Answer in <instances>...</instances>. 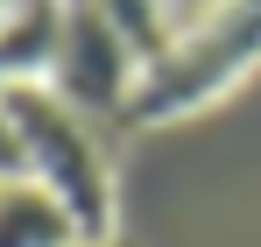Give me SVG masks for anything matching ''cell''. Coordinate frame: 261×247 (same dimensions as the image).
<instances>
[{
	"label": "cell",
	"instance_id": "obj_4",
	"mask_svg": "<svg viewBox=\"0 0 261 247\" xmlns=\"http://www.w3.org/2000/svg\"><path fill=\"white\" fill-rule=\"evenodd\" d=\"M71 0H14L0 14V85H49Z\"/></svg>",
	"mask_w": 261,
	"mask_h": 247
},
{
	"label": "cell",
	"instance_id": "obj_9",
	"mask_svg": "<svg viewBox=\"0 0 261 247\" xmlns=\"http://www.w3.org/2000/svg\"><path fill=\"white\" fill-rule=\"evenodd\" d=\"M71 247H134V240H71Z\"/></svg>",
	"mask_w": 261,
	"mask_h": 247
},
{
	"label": "cell",
	"instance_id": "obj_3",
	"mask_svg": "<svg viewBox=\"0 0 261 247\" xmlns=\"http://www.w3.org/2000/svg\"><path fill=\"white\" fill-rule=\"evenodd\" d=\"M148 78V64L127 50V36L99 14V0H71V21H64V50L49 64V92L64 106H78L92 127H127V106Z\"/></svg>",
	"mask_w": 261,
	"mask_h": 247
},
{
	"label": "cell",
	"instance_id": "obj_2",
	"mask_svg": "<svg viewBox=\"0 0 261 247\" xmlns=\"http://www.w3.org/2000/svg\"><path fill=\"white\" fill-rule=\"evenodd\" d=\"M254 64H261V0H219L176 29L163 64H148V78L127 106V127L184 120V113L212 106L219 92H233Z\"/></svg>",
	"mask_w": 261,
	"mask_h": 247
},
{
	"label": "cell",
	"instance_id": "obj_6",
	"mask_svg": "<svg viewBox=\"0 0 261 247\" xmlns=\"http://www.w3.org/2000/svg\"><path fill=\"white\" fill-rule=\"evenodd\" d=\"M99 14L127 36V50L141 57V64H163V50L176 42V14H170V0H99Z\"/></svg>",
	"mask_w": 261,
	"mask_h": 247
},
{
	"label": "cell",
	"instance_id": "obj_8",
	"mask_svg": "<svg viewBox=\"0 0 261 247\" xmlns=\"http://www.w3.org/2000/svg\"><path fill=\"white\" fill-rule=\"evenodd\" d=\"M205 7H219V0H170V14H176V29L191 21V14H205Z\"/></svg>",
	"mask_w": 261,
	"mask_h": 247
},
{
	"label": "cell",
	"instance_id": "obj_1",
	"mask_svg": "<svg viewBox=\"0 0 261 247\" xmlns=\"http://www.w3.org/2000/svg\"><path fill=\"white\" fill-rule=\"evenodd\" d=\"M0 106L14 120L29 184H43L49 198L78 219L85 240H113V177H106L99 127L78 106H64L49 85H0Z\"/></svg>",
	"mask_w": 261,
	"mask_h": 247
},
{
	"label": "cell",
	"instance_id": "obj_7",
	"mask_svg": "<svg viewBox=\"0 0 261 247\" xmlns=\"http://www.w3.org/2000/svg\"><path fill=\"white\" fill-rule=\"evenodd\" d=\"M29 163H21V141H14V120H7V106H0V184H21Z\"/></svg>",
	"mask_w": 261,
	"mask_h": 247
},
{
	"label": "cell",
	"instance_id": "obj_5",
	"mask_svg": "<svg viewBox=\"0 0 261 247\" xmlns=\"http://www.w3.org/2000/svg\"><path fill=\"white\" fill-rule=\"evenodd\" d=\"M71 240H85V233L43 184H29V177L0 184V247H71Z\"/></svg>",
	"mask_w": 261,
	"mask_h": 247
},
{
	"label": "cell",
	"instance_id": "obj_10",
	"mask_svg": "<svg viewBox=\"0 0 261 247\" xmlns=\"http://www.w3.org/2000/svg\"><path fill=\"white\" fill-rule=\"evenodd\" d=\"M7 7H14V0H0V14H7Z\"/></svg>",
	"mask_w": 261,
	"mask_h": 247
}]
</instances>
